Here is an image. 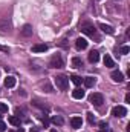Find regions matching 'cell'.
<instances>
[{
	"instance_id": "1",
	"label": "cell",
	"mask_w": 130,
	"mask_h": 132,
	"mask_svg": "<svg viewBox=\"0 0 130 132\" xmlns=\"http://www.w3.org/2000/svg\"><path fill=\"white\" fill-rule=\"evenodd\" d=\"M55 85H57L58 89L66 91V89L69 88V78H67L66 75H57V77H55Z\"/></svg>"
},
{
	"instance_id": "2",
	"label": "cell",
	"mask_w": 130,
	"mask_h": 132,
	"mask_svg": "<svg viewBox=\"0 0 130 132\" xmlns=\"http://www.w3.org/2000/svg\"><path fill=\"white\" fill-rule=\"evenodd\" d=\"M63 66H64V63H63V59H61V55H60V54L52 55V59H51V62H49V68L58 69V68H63Z\"/></svg>"
},
{
	"instance_id": "3",
	"label": "cell",
	"mask_w": 130,
	"mask_h": 132,
	"mask_svg": "<svg viewBox=\"0 0 130 132\" xmlns=\"http://www.w3.org/2000/svg\"><path fill=\"white\" fill-rule=\"evenodd\" d=\"M89 101H90L92 104H95V106H101V104L104 103V97H103V94H99V92H94V94L89 95Z\"/></svg>"
},
{
	"instance_id": "4",
	"label": "cell",
	"mask_w": 130,
	"mask_h": 132,
	"mask_svg": "<svg viewBox=\"0 0 130 132\" xmlns=\"http://www.w3.org/2000/svg\"><path fill=\"white\" fill-rule=\"evenodd\" d=\"M112 115H113V117H118V118H123V117L127 115V109H126L124 106H115V108L112 109Z\"/></svg>"
},
{
	"instance_id": "5",
	"label": "cell",
	"mask_w": 130,
	"mask_h": 132,
	"mask_svg": "<svg viewBox=\"0 0 130 132\" xmlns=\"http://www.w3.org/2000/svg\"><path fill=\"white\" fill-rule=\"evenodd\" d=\"M81 32L87 34V35H90V37H97V31H95V28L90 26V25H83V26H81Z\"/></svg>"
},
{
	"instance_id": "6",
	"label": "cell",
	"mask_w": 130,
	"mask_h": 132,
	"mask_svg": "<svg viewBox=\"0 0 130 132\" xmlns=\"http://www.w3.org/2000/svg\"><path fill=\"white\" fill-rule=\"evenodd\" d=\"M81 125H83V120H81V117H72V118H70V126H72L73 129H78V128H81Z\"/></svg>"
},
{
	"instance_id": "7",
	"label": "cell",
	"mask_w": 130,
	"mask_h": 132,
	"mask_svg": "<svg viewBox=\"0 0 130 132\" xmlns=\"http://www.w3.org/2000/svg\"><path fill=\"white\" fill-rule=\"evenodd\" d=\"M75 46H77V49L83 51V49L87 48V40H86V38H78V40L75 42Z\"/></svg>"
},
{
	"instance_id": "8",
	"label": "cell",
	"mask_w": 130,
	"mask_h": 132,
	"mask_svg": "<svg viewBox=\"0 0 130 132\" xmlns=\"http://www.w3.org/2000/svg\"><path fill=\"white\" fill-rule=\"evenodd\" d=\"M15 83H17V80H15V77H12V75H8V77L5 78V86H6V88H14Z\"/></svg>"
},
{
	"instance_id": "9",
	"label": "cell",
	"mask_w": 130,
	"mask_h": 132,
	"mask_svg": "<svg viewBox=\"0 0 130 132\" xmlns=\"http://www.w3.org/2000/svg\"><path fill=\"white\" fill-rule=\"evenodd\" d=\"M48 51V45L40 43V45H34L32 46V52H46Z\"/></svg>"
},
{
	"instance_id": "10",
	"label": "cell",
	"mask_w": 130,
	"mask_h": 132,
	"mask_svg": "<svg viewBox=\"0 0 130 132\" xmlns=\"http://www.w3.org/2000/svg\"><path fill=\"white\" fill-rule=\"evenodd\" d=\"M112 78H113V81L121 83V81L124 80V75H123V72H119V71H113V72H112Z\"/></svg>"
},
{
	"instance_id": "11",
	"label": "cell",
	"mask_w": 130,
	"mask_h": 132,
	"mask_svg": "<svg viewBox=\"0 0 130 132\" xmlns=\"http://www.w3.org/2000/svg\"><path fill=\"white\" fill-rule=\"evenodd\" d=\"M22 35H23V37H31V35H32V26H31V25H25V26L22 28Z\"/></svg>"
},
{
	"instance_id": "12",
	"label": "cell",
	"mask_w": 130,
	"mask_h": 132,
	"mask_svg": "<svg viewBox=\"0 0 130 132\" xmlns=\"http://www.w3.org/2000/svg\"><path fill=\"white\" fill-rule=\"evenodd\" d=\"M98 60H99V52H98V51H90V54H89V62H90V63H97Z\"/></svg>"
},
{
	"instance_id": "13",
	"label": "cell",
	"mask_w": 130,
	"mask_h": 132,
	"mask_svg": "<svg viewBox=\"0 0 130 132\" xmlns=\"http://www.w3.org/2000/svg\"><path fill=\"white\" fill-rule=\"evenodd\" d=\"M72 97L77 98V100L84 98V91H83V89H73V91H72Z\"/></svg>"
},
{
	"instance_id": "14",
	"label": "cell",
	"mask_w": 130,
	"mask_h": 132,
	"mask_svg": "<svg viewBox=\"0 0 130 132\" xmlns=\"http://www.w3.org/2000/svg\"><path fill=\"white\" fill-rule=\"evenodd\" d=\"M9 26H11L9 19H2V20H0V29H2V31H8Z\"/></svg>"
},
{
	"instance_id": "15",
	"label": "cell",
	"mask_w": 130,
	"mask_h": 132,
	"mask_svg": "<svg viewBox=\"0 0 130 132\" xmlns=\"http://www.w3.org/2000/svg\"><path fill=\"white\" fill-rule=\"evenodd\" d=\"M99 29L106 34H113V28L109 26V25H106V23H99Z\"/></svg>"
},
{
	"instance_id": "16",
	"label": "cell",
	"mask_w": 130,
	"mask_h": 132,
	"mask_svg": "<svg viewBox=\"0 0 130 132\" xmlns=\"http://www.w3.org/2000/svg\"><path fill=\"white\" fill-rule=\"evenodd\" d=\"M83 81H84L86 88H94V85H95V78L94 77H86V78H83Z\"/></svg>"
},
{
	"instance_id": "17",
	"label": "cell",
	"mask_w": 130,
	"mask_h": 132,
	"mask_svg": "<svg viewBox=\"0 0 130 132\" xmlns=\"http://www.w3.org/2000/svg\"><path fill=\"white\" fill-rule=\"evenodd\" d=\"M104 65L107 66V68H113L115 66V62H113V59L110 55H104Z\"/></svg>"
},
{
	"instance_id": "18",
	"label": "cell",
	"mask_w": 130,
	"mask_h": 132,
	"mask_svg": "<svg viewBox=\"0 0 130 132\" xmlns=\"http://www.w3.org/2000/svg\"><path fill=\"white\" fill-rule=\"evenodd\" d=\"M8 121H9L12 126H18V125H20V120H18V117H15V115H9V117H8Z\"/></svg>"
},
{
	"instance_id": "19",
	"label": "cell",
	"mask_w": 130,
	"mask_h": 132,
	"mask_svg": "<svg viewBox=\"0 0 130 132\" xmlns=\"http://www.w3.org/2000/svg\"><path fill=\"white\" fill-rule=\"evenodd\" d=\"M72 66H73V68H81V66H83L81 59H78V57H73V59H72Z\"/></svg>"
},
{
	"instance_id": "20",
	"label": "cell",
	"mask_w": 130,
	"mask_h": 132,
	"mask_svg": "<svg viewBox=\"0 0 130 132\" xmlns=\"http://www.w3.org/2000/svg\"><path fill=\"white\" fill-rule=\"evenodd\" d=\"M70 80H72V83H73V85H81V83H83V78H81L80 75H72V77H70Z\"/></svg>"
},
{
	"instance_id": "21",
	"label": "cell",
	"mask_w": 130,
	"mask_h": 132,
	"mask_svg": "<svg viewBox=\"0 0 130 132\" xmlns=\"http://www.w3.org/2000/svg\"><path fill=\"white\" fill-rule=\"evenodd\" d=\"M52 123H55V125H58V126H61L63 123H64V120L60 117V115H55V117H52Z\"/></svg>"
},
{
	"instance_id": "22",
	"label": "cell",
	"mask_w": 130,
	"mask_h": 132,
	"mask_svg": "<svg viewBox=\"0 0 130 132\" xmlns=\"http://www.w3.org/2000/svg\"><path fill=\"white\" fill-rule=\"evenodd\" d=\"M0 112H2V114H5V112H8V106H6L5 103H0Z\"/></svg>"
},
{
	"instance_id": "23",
	"label": "cell",
	"mask_w": 130,
	"mask_h": 132,
	"mask_svg": "<svg viewBox=\"0 0 130 132\" xmlns=\"http://www.w3.org/2000/svg\"><path fill=\"white\" fill-rule=\"evenodd\" d=\"M129 51H130L129 46H123L121 48V54H129Z\"/></svg>"
},
{
	"instance_id": "24",
	"label": "cell",
	"mask_w": 130,
	"mask_h": 132,
	"mask_svg": "<svg viewBox=\"0 0 130 132\" xmlns=\"http://www.w3.org/2000/svg\"><path fill=\"white\" fill-rule=\"evenodd\" d=\"M5 131H6V125L0 120V132H5Z\"/></svg>"
},
{
	"instance_id": "25",
	"label": "cell",
	"mask_w": 130,
	"mask_h": 132,
	"mask_svg": "<svg viewBox=\"0 0 130 132\" xmlns=\"http://www.w3.org/2000/svg\"><path fill=\"white\" fill-rule=\"evenodd\" d=\"M43 125H44V128H48V125H49V118H48L46 115L43 117Z\"/></svg>"
},
{
	"instance_id": "26",
	"label": "cell",
	"mask_w": 130,
	"mask_h": 132,
	"mask_svg": "<svg viewBox=\"0 0 130 132\" xmlns=\"http://www.w3.org/2000/svg\"><path fill=\"white\" fill-rule=\"evenodd\" d=\"M0 51H3V52H8L9 49H8V46H3V45H0Z\"/></svg>"
},
{
	"instance_id": "27",
	"label": "cell",
	"mask_w": 130,
	"mask_h": 132,
	"mask_svg": "<svg viewBox=\"0 0 130 132\" xmlns=\"http://www.w3.org/2000/svg\"><path fill=\"white\" fill-rule=\"evenodd\" d=\"M87 115H89V121L94 123V117H92V114H87Z\"/></svg>"
},
{
	"instance_id": "28",
	"label": "cell",
	"mask_w": 130,
	"mask_h": 132,
	"mask_svg": "<svg viewBox=\"0 0 130 132\" xmlns=\"http://www.w3.org/2000/svg\"><path fill=\"white\" fill-rule=\"evenodd\" d=\"M99 132H107V129H101Z\"/></svg>"
},
{
	"instance_id": "29",
	"label": "cell",
	"mask_w": 130,
	"mask_h": 132,
	"mask_svg": "<svg viewBox=\"0 0 130 132\" xmlns=\"http://www.w3.org/2000/svg\"><path fill=\"white\" fill-rule=\"evenodd\" d=\"M51 132H57V131H55V129H52V131H51Z\"/></svg>"
},
{
	"instance_id": "30",
	"label": "cell",
	"mask_w": 130,
	"mask_h": 132,
	"mask_svg": "<svg viewBox=\"0 0 130 132\" xmlns=\"http://www.w3.org/2000/svg\"><path fill=\"white\" fill-rule=\"evenodd\" d=\"M0 118H2V112H0Z\"/></svg>"
}]
</instances>
